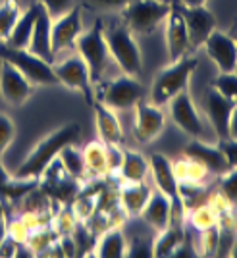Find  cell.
<instances>
[{
	"label": "cell",
	"instance_id": "8d00e7d4",
	"mask_svg": "<svg viewBox=\"0 0 237 258\" xmlns=\"http://www.w3.org/2000/svg\"><path fill=\"white\" fill-rule=\"evenodd\" d=\"M126 256L131 258H151L152 256V243H147L143 237H131Z\"/></svg>",
	"mask_w": 237,
	"mask_h": 258
},
{
	"label": "cell",
	"instance_id": "52a82bcc",
	"mask_svg": "<svg viewBox=\"0 0 237 258\" xmlns=\"http://www.w3.org/2000/svg\"><path fill=\"white\" fill-rule=\"evenodd\" d=\"M172 4H166L160 0H130L122 8V18L130 31L149 35L160 23H164L166 16L170 14Z\"/></svg>",
	"mask_w": 237,
	"mask_h": 258
},
{
	"label": "cell",
	"instance_id": "b9f144b4",
	"mask_svg": "<svg viewBox=\"0 0 237 258\" xmlns=\"http://www.w3.org/2000/svg\"><path fill=\"white\" fill-rule=\"evenodd\" d=\"M182 6H206L208 0H177Z\"/></svg>",
	"mask_w": 237,
	"mask_h": 258
},
{
	"label": "cell",
	"instance_id": "74e56055",
	"mask_svg": "<svg viewBox=\"0 0 237 258\" xmlns=\"http://www.w3.org/2000/svg\"><path fill=\"white\" fill-rule=\"evenodd\" d=\"M222 151L226 154L227 164L229 168H237V141L235 139H224V141H218Z\"/></svg>",
	"mask_w": 237,
	"mask_h": 258
},
{
	"label": "cell",
	"instance_id": "5bb4252c",
	"mask_svg": "<svg viewBox=\"0 0 237 258\" xmlns=\"http://www.w3.org/2000/svg\"><path fill=\"white\" fill-rule=\"evenodd\" d=\"M206 56L214 62L220 74H229L235 72L237 66V41L229 33L214 29L212 35L205 43Z\"/></svg>",
	"mask_w": 237,
	"mask_h": 258
},
{
	"label": "cell",
	"instance_id": "30bf717a",
	"mask_svg": "<svg viewBox=\"0 0 237 258\" xmlns=\"http://www.w3.org/2000/svg\"><path fill=\"white\" fill-rule=\"evenodd\" d=\"M168 106H170V116H172L173 123L182 129L185 135H189L193 139L205 137V119L199 114L187 89L182 91L180 95H175L168 102Z\"/></svg>",
	"mask_w": 237,
	"mask_h": 258
},
{
	"label": "cell",
	"instance_id": "7402d4cb",
	"mask_svg": "<svg viewBox=\"0 0 237 258\" xmlns=\"http://www.w3.org/2000/svg\"><path fill=\"white\" fill-rule=\"evenodd\" d=\"M141 218L154 227L156 231H160L164 227H168L172 224V208H170V201L160 193V191H152L149 203L145 205Z\"/></svg>",
	"mask_w": 237,
	"mask_h": 258
},
{
	"label": "cell",
	"instance_id": "1f68e13d",
	"mask_svg": "<svg viewBox=\"0 0 237 258\" xmlns=\"http://www.w3.org/2000/svg\"><path fill=\"white\" fill-rule=\"evenodd\" d=\"M199 241H197V254L201 256H214L218 250V241H220V229L218 224L212 227H206L203 231H199Z\"/></svg>",
	"mask_w": 237,
	"mask_h": 258
},
{
	"label": "cell",
	"instance_id": "4fadbf2b",
	"mask_svg": "<svg viewBox=\"0 0 237 258\" xmlns=\"http://www.w3.org/2000/svg\"><path fill=\"white\" fill-rule=\"evenodd\" d=\"M180 10L187 25L189 52H195L197 48L205 46L206 39L216 29V18L206 6H180Z\"/></svg>",
	"mask_w": 237,
	"mask_h": 258
},
{
	"label": "cell",
	"instance_id": "f546056e",
	"mask_svg": "<svg viewBox=\"0 0 237 258\" xmlns=\"http://www.w3.org/2000/svg\"><path fill=\"white\" fill-rule=\"evenodd\" d=\"M22 16V6L18 0H2L0 2V43H6L16 22Z\"/></svg>",
	"mask_w": 237,
	"mask_h": 258
},
{
	"label": "cell",
	"instance_id": "e0dca14e",
	"mask_svg": "<svg viewBox=\"0 0 237 258\" xmlns=\"http://www.w3.org/2000/svg\"><path fill=\"white\" fill-rule=\"evenodd\" d=\"M81 31H83V25H81V10H79V6L72 8L62 18H58L56 22H52L50 39H52L54 56L64 52L68 48H74Z\"/></svg>",
	"mask_w": 237,
	"mask_h": 258
},
{
	"label": "cell",
	"instance_id": "5b68a950",
	"mask_svg": "<svg viewBox=\"0 0 237 258\" xmlns=\"http://www.w3.org/2000/svg\"><path fill=\"white\" fill-rule=\"evenodd\" d=\"M104 39H106L108 50L112 56V62L122 70L126 76L137 77L143 68V56L141 48L133 31H130L128 25H118L112 29H104Z\"/></svg>",
	"mask_w": 237,
	"mask_h": 258
},
{
	"label": "cell",
	"instance_id": "ffe728a7",
	"mask_svg": "<svg viewBox=\"0 0 237 258\" xmlns=\"http://www.w3.org/2000/svg\"><path fill=\"white\" fill-rule=\"evenodd\" d=\"M50 29H52V20L48 18V14L41 8H37V18H35V25H33L31 41H29V48L33 54L41 56L43 60L54 64V52H52V39H50Z\"/></svg>",
	"mask_w": 237,
	"mask_h": 258
},
{
	"label": "cell",
	"instance_id": "277c9868",
	"mask_svg": "<svg viewBox=\"0 0 237 258\" xmlns=\"http://www.w3.org/2000/svg\"><path fill=\"white\" fill-rule=\"evenodd\" d=\"M149 172L152 173V179L156 189L160 191L168 201H170V208H172V226H182L185 224V214L187 208L182 199V191H180V181L173 173L172 162L168 160L164 154L154 152L149 156Z\"/></svg>",
	"mask_w": 237,
	"mask_h": 258
},
{
	"label": "cell",
	"instance_id": "484cf974",
	"mask_svg": "<svg viewBox=\"0 0 237 258\" xmlns=\"http://www.w3.org/2000/svg\"><path fill=\"white\" fill-rule=\"evenodd\" d=\"M83 158H85L87 173H91L93 177H104L110 173L108 166V151L106 145L100 141H93L83 149Z\"/></svg>",
	"mask_w": 237,
	"mask_h": 258
},
{
	"label": "cell",
	"instance_id": "8992f818",
	"mask_svg": "<svg viewBox=\"0 0 237 258\" xmlns=\"http://www.w3.org/2000/svg\"><path fill=\"white\" fill-rule=\"evenodd\" d=\"M0 60H6V62L16 66L35 87L58 85V77L54 74L52 64L43 60L41 56L33 54L27 48H14V46H8V44L2 43V46H0Z\"/></svg>",
	"mask_w": 237,
	"mask_h": 258
},
{
	"label": "cell",
	"instance_id": "4dcf8cb0",
	"mask_svg": "<svg viewBox=\"0 0 237 258\" xmlns=\"http://www.w3.org/2000/svg\"><path fill=\"white\" fill-rule=\"evenodd\" d=\"M191 224L199 231L216 226L218 224V210L212 206V203H203V205L193 206L191 208Z\"/></svg>",
	"mask_w": 237,
	"mask_h": 258
},
{
	"label": "cell",
	"instance_id": "ac0fdd59",
	"mask_svg": "<svg viewBox=\"0 0 237 258\" xmlns=\"http://www.w3.org/2000/svg\"><path fill=\"white\" fill-rule=\"evenodd\" d=\"M231 108H233L231 100H227L214 87L208 85V89L205 91V110L206 118L210 121V127L214 129L218 141L227 139V123H229Z\"/></svg>",
	"mask_w": 237,
	"mask_h": 258
},
{
	"label": "cell",
	"instance_id": "f6af8a7d",
	"mask_svg": "<svg viewBox=\"0 0 237 258\" xmlns=\"http://www.w3.org/2000/svg\"><path fill=\"white\" fill-rule=\"evenodd\" d=\"M229 256H235L237 258V235H235V241H233V247H231V252H229Z\"/></svg>",
	"mask_w": 237,
	"mask_h": 258
},
{
	"label": "cell",
	"instance_id": "9c48e42d",
	"mask_svg": "<svg viewBox=\"0 0 237 258\" xmlns=\"http://www.w3.org/2000/svg\"><path fill=\"white\" fill-rule=\"evenodd\" d=\"M54 74L58 77V85L68 87L70 91H76L81 97L85 98V102L89 106H93L95 102V91H93V81L89 76V70L87 64L83 62V58L76 54V56H70L58 64H52Z\"/></svg>",
	"mask_w": 237,
	"mask_h": 258
},
{
	"label": "cell",
	"instance_id": "44dd1931",
	"mask_svg": "<svg viewBox=\"0 0 237 258\" xmlns=\"http://www.w3.org/2000/svg\"><path fill=\"white\" fill-rule=\"evenodd\" d=\"M151 195H152L151 187L145 181L124 183V185L120 187L118 203H120V206L124 208L126 214L131 216V218H137V216H141L145 205L149 203Z\"/></svg>",
	"mask_w": 237,
	"mask_h": 258
},
{
	"label": "cell",
	"instance_id": "7a4b0ae2",
	"mask_svg": "<svg viewBox=\"0 0 237 258\" xmlns=\"http://www.w3.org/2000/svg\"><path fill=\"white\" fill-rule=\"evenodd\" d=\"M76 48L77 54L87 64L93 85H98L102 81L104 74H106V70L110 68V64H112V56H110L106 39H104V25L100 20L93 23L91 29L81 31V35L76 41Z\"/></svg>",
	"mask_w": 237,
	"mask_h": 258
},
{
	"label": "cell",
	"instance_id": "60d3db41",
	"mask_svg": "<svg viewBox=\"0 0 237 258\" xmlns=\"http://www.w3.org/2000/svg\"><path fill=\"white\" fill-rule=\"evenodd\" d=\"M227 139L237 141V104H233L231 114H229V123H227Z\"/></svg>",
	"mask_w": 237,
	"mask_h": 258
},
{
	"label": "cell",
	"instance_id": "d6a6232c",
	"mask_svg": "<svg viewBox=\"0 0 237 258\" xmlns=\"http://www.w3.org/2000/svg\"><path fill=\"white\" fill-rule=\"evenodd\" d=\"M210 85L214 87L220 95H224L227 100H231L233 104H237V74L229 72V74H218L212 79Z\"/></svg>",
	"mask_w": 237,
	"mask_h": 258
},
{
	"label": "cell",
	"instance_id": "ee69618b",
	"mask_svg": "<svg viewBox=\"0 0 237 258\" xmlns=\"http://www.w3.org/2000/svg\"><path fill=\"white\" fill-rule=\"evenodd\" d=\"M6 218V210H4V201L0 199V220H4Z\"/></svg>",
	"mask_w": 237,
	"mask_h": 258
},
{
	"label": "cell",
	"instance_id": "7bdbcfd3",
	"mask_svg": "<svg viewBox=\"0 0 237 258\" xmlns=\"http://www.w3.org/2000/svg\"><path fill=\"white\" fill-rule=\"evenodd\" d=\"M8 235V226H6V220H0V245H2V241L6 239Z\"/></svg>",
	"mask_w": 237,
	"mask_h": 258
},
{
	"label": "cell",
	"instance_id": "83f0119b",
	"mask_svg": "<svg viewBox=\"0 0 237 258\" xmlns=\"http://www.w3.org/2000/svg\"><path fill=\"white\" fill-rule=\"evenodd\" d=\"M58 160L64 166V170L74 179H83V175H87V168H85V158H83V151L77 149L76 143L64 147L60 154H58Z\"/></svg>",
	"mask_w": 237,
	"mask_h": 258
},
{
	"label": "cell",
	"instance_id": "d590c367",
	"mask_svg": "<svg viewBox=\"0 0 237 258\" xmlns=\"http://www.w3.org/2000/svg\"><path fill=\"white\" fill-rule=\"evenodd\" d=\"M39 4L48 14V18L52 22H56L58 18H62L72 8H76V0H39Z\"/></svg>",
	"mask_w": 237,
	"mask_h": 258
},
{
	"label": "cell",
	"instance_id": "4316f807",
	"mask_svg": "<svg viewBox=\"0 0 237 258\" xmlns=\"http://www.w3.org/2000/svg\"><path fill=\"white\" fill-rule=\"evenodd\" d=\"M185 239V229L182 226H170L158 231V235L152 239V256L166 258L172 256L173 248Z\"/></svg>",
	"mask_w": 237,
	"mask_h": 258
},
{
	"label": "cell",
	"instance_id": "d6986e66",
	"mask_svg": "<svg viewBox=\"0 0 237 258\" xmlns=\"http://www.w3.org/2000/svg\"><path fill=\"white\" fill-rule=\"evenodd\" d=\"M93 108L97 112L98 141L104 143L106 147H122L124 145V129H122V123H120L116 112L104 106L100 100H95Z\"/></svg>",
	"mask_w": 237,
	"mask_h": 258
},
{
	"label": "cell",
	"instance_id": "e575fe53",
	"mask_svg": "<svg viewBox=\"0 0 237 258\" xmlns=\"http://www.w3.org/2000/svg\"><path fill=\"white\" fill-rule=\"evenodd\" d=\"M14 139H16V123L8 114L0 112V158L10 149Z\"/></svg>",
	"mask_w": 237,
	"mask_h": 258
},
{
	"label": "cell",
	"instance_id": "bcb514c9",
	"mask_svg": "<svg viewBox=\"0 0 237 258\" xmlns=\"http://www.w3.org/2000/svg\"><path fill=\"white\" fill-rule=\"evenodd\" d=\"M160 2H166V4H173L175 0H160Z\"/></svg>",
	"mask_w": 237,
	"mask_h": 258
},
{
	"label": "cell",
	"instance_id": "ba28073f",
	"mask_svg": "<svg viewBox=\"0 0 237 258\" xmlns=\"http://www.w3.org/2000/svg\"><path fill=\"white\" fill-rule=\"evenodd\" d=\"M145 100V87L133 76L122 74L120 77L108 81L100 91V102L114 112H126Z\"/></svg>",
	"mask_w": 237,
	"mask_h": 258
},
{
	"label": "cell",
	"instance_id": "7c38bea8",
	"mask_svg": "<svg viewBox=\"0 0 237 258\" xmlns=\"http://www.w3.org/2000/svg\"><path fill=\"white\" fill-rule=\"evenodd\" d=\"M135 110V118H133V135L135 139L149 145L160 135L166 127V116L162 112V106H156L154 102L141 100Z\"/></svg>",
	"mask_w": 237,
	"mask_h": 258
},
{
	"label": "cell",
	"instance_id": "6da1fadb",
	"mask_svg": "<svg viewBox=\"0 0 237 258\" xmlns=\"http://www.w3.org/2000/svg\"><path fill=\"white\" fill-rule=\"evenodd\" d=\"M79 133L81 129L77 123H66L62 127L54 129L52 133H48L33 147L31 152L25 156V160L20 164V168L14 172V177L39 179L44 170L58 158V154L64 147L79 141Z\"/></svg>",
	"mask_w": 237,
	"mask_h": 258
},
{
	"label": "cell",
	"instance_id": "d4e9b609",
	"mask_svg": "<svg viewBox=\"0 0 237 258\" xmlns=\"http://www.w3.org/2000/svg\"><path fill=\"white\" fill-rule=\"evenodd\" d=\"M128 250V241L118 227H110L104 231L98 239L97 247H95V256L100 258H122L126 256Z\"/></svg>",
	"mask_w": 237,
	"mask_h": 258
},
{
	"label": "cell",
	"instance_id": "f1b7e54d",
	"mask_svg": "<svg viewBox=\"0 0 237 258\" xmlns=\"http://www.w3.org/2000/svg\"><path fill=\"white\" fill-rule=\"evenodd\" d=\"M172 168L180 183H197L199 185V183L205 181L206 177L210 175L199 162L191 160V158H185V156L182 160L175 162V164H172Z\"/></svg>",
	"mask_w": 237,
	"mask_h": 258
},
{
	"label": "cell",
	"instance_id": "9a60e30c",
	"mask_svg": "<svg viewBox=\"0 0 237 258\" xmlns=\"http://www.w3.org/2000/svg\"><path fill=\"white\" fill-rule=\"evenodd\" d=\"M166 25V50H168V62H177L189 54V35L185 25L184 14L180 6L170 8V14L164 20Z\"/></svg>",
	"mask_w": 237,
	"mask_h": 258
},
{
	"label": "cell",
	"instance_id": "3957f363",
	"mask_svg": "<svg viewBox=\"0 0 237 258\" xmlns=\"http://www.w3.org/2000/svg\"><path fill=\"white\" fill-rule=\"evenodd\" d=\"M197 66H199V60L191 54L184 56L177 62H170L152 81L151 102H154L156 106H164L175 95L185 91Z\"/></svg>",
	"mask_w": 237,
	"mask_h": 258
},
{
	"label": "cell",
	"instance_id": "603a6c76",
	"mask_svg": "<svg viewBox=\"0 0 237 258\" xmlns=\"http://www.w3.org/2000/svg\"><path fill=\"white\" fill-rule=\"evenodd\" d=\"M118 173L124 179V183L145 181V177L149 173V158H145L137 151H124V158H122Z\"/></svg>",
	"mask_w": 237,
	"mask_h": 258
},
{
	"label": "cell",
	"instance_id": "836d02e7",
	"mask_svg": "<svg viewBox=\"0 0 237 258\" xmlns=\"http://www.w3.org/2000/svg\"><path fill=\"white\" fill-rule=\"evenodd\" d=\"M220 177V189L218 193L226 199L231 206H237V168H229Z\"/></svg>",
	"mask_w": 237,
	"mask_h": 258
},
{
	"label": "cell",
	"instance_id": "cb8c5ba5",
	"mask_svg": "<svg viewBox=\"0 0 237 258\" xmlns=\"http://www.w3.org/2000/svg\"><path fill=\"white\" fill-rule=\"evenodd\" d=\"M37 8H39V4H33V6H29L25 12H22L20 20L16 22V25H14V29H12V33H10V37L6 39L4 44L14 46V48H29L33 25H35V18H37Z\"/></svg>",
	"mask_w": 237,
	"mask_h": 258
},
{
	"label": "cell",
	"instance_id": "c3c4849f",
	"mask_svg": "<svg viewBox=\"0 0 237 258\" xmlns=\"http://www.w3.org/2000/svg\"><path fill=\"white\" fill-rule=\"evenodd\" d=\"M235 74H237V66H235Z\"/></svg>",
	"mask_w": 237,
	"mask_h": 258
},
{
	"label": "cell",
	"instance_id": "ab89813d",
	"mask_svg": "<svg viewBox=\"0 0 237 258\" xmlns=\"http://www.w3.org/2000/svg\"><path fill=\"white\" fill-rule=\"evenodd\" d=\"M87 2L102 10H114V8H124L130 0H87Z\"/></svg>",
	"mask_w": 237,
	"mask_h": 258
},
{
	"label": "cell",
	"instance_id": "7dc6e473",
	"mask_svg": "<svg viewBox=\"0 0 237 258\" xmlns=\"http://www.w3.org/2000/svg\"><path fill=\"white\" fill-rule=\"evenodd\" d=\"M231 37H233V39L237 41V27H235V31H233V35H231Z\"/></svg>",
	"mask_w": 237,
	"mask_h": 258
},
{
	"label": "cell",
	"instance_id": "8fae6325",
	"mask_svg": "<svg viewBox=\"0 0 237 258\" xmlns=\"http://www.w3.org/2000/svg\"><path fill=\"white\" fill-rule=\"evenodd\" d=\"M33 85L14 64L0 60V97L10 106H23L33 95Z\"/></svg>",
	"mask_w": 237,
	"mask_h": 258
},
{
	"label": "cell",
	"instance_id": "f35d334b",
	"mask_svg": "<svg viewBox=\"0 0 237 258\" xmlns=\"http://www.w3.org/2000/svg\"><path fill=\"white\" fill-rule=\"evenodd\" d=\"M172 256L175 258H191V256H197V248L187 241V237H185L184 241L177 245V247L173 248Z\"/></svg>",
	"mask_w": 237,
	"mask_h": 258
},
{
	"label": "cell",
	"instance_id": "2e32d148",
	"mask_svg": "<svg viewBox=\"0 0 237 258\" xmlns=\"http://www.w3.org/2000/svg\"><path fill=\"white\" fill-rule=\"evenodd\" d=\"M184 156L199 162L210 175H222L229 170V164H227V158L220 147V143L210 145L203 139H193L184 149Z\"/></svg>",
	"mask_w": 237,
	"mask_h": 258
}]
</instances>
